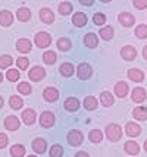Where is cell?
Returning a JSON list of instances; mask_svg holds the SVG:
<instances>
[{
    "instance_id": "obj_46",
    "label": "cell",
    "mask_w": 147,
    "mask_h": 157,
    "mask_svg": "<svg viewBox=\"0 0 147 157\" xmlns=\"http://www.w3.org/2000/svg\"><path fill=\"white\" fill-rule=\"evenodd\" d=\"M79 3H83V5H85V6H91V5H93L94 2H93V0H90V2H85V0H81Z\"/></svg>"
},
{
    "instance_id": "obj_24",
    "label": "cell",
    "mask_w": 147,
    "mask_h": 157,
    "mask_svg": "<svg viewBox=\"0 0 147 157\" xmlns=\"http://www.w3.org/2000/svg\"><path fill=\"white\" fill-rule=\"evenodd\" d=\"M133 100L137 103H143L144 100H146V91H144V88H141V87H138V88H135L133 91Z\"/></svg>"
},
{
    "instance_id": "obj_8",
    "label": "cell",
    "mask_w": 147,
    "mask_h": 157,
    "mask_svg": "<svg viewBox=\"0 0 147 157\" xmlns=\"http://www.w3.org/2000/svg\"><path fill=\"white\" fill-rule=\"evenodd\" d=\"M40 19L44 22V24H52L55 22V13L53 10H50L49 7H44L40 10Z\"/></svg>"
},
{
    "instance_id": "obj_30",
    "label": "cell",
    "mask_w": 147,
    "mask_h": 157,
    "mask_svg": "<svg viewBox=\"0 0 147 157\" xmlns=\"http://www.w3.org/2000/svg\"><path fill=\"white\" fill-rule=\"evenodd\" d=\"M10 154H12L14 157H24V154H25L24 145H19V144L14 145V147L10 148Z\"/></svg>"
},
{
    "instance_id": "obj_41",
    "label": "cell",
    "mask_w": 147,
    "mask_h": 157,
    "mask_svg": "<svg viewBox=\"0 0 147 157\" xmlns=\"http://www.w3.org/2000/svg\"><path fill=\"white\" fill-rule=\"evenodd\" d=\"M93 22H94L96 25H103L106 22V16L103 13H96L93 16Z\"/></svg>"
},
{
    "instance_id": "obj_23",
    "label": "cell",
    "mask_w": 147,
    "mask_h": 157,
    "mask_svg": "<svg viewBox=\"0 0 147 157\" xmlns=\"http://www.w3.org/2000/svg\"><path fill=\"white\" fill-rule=\"evenodd\" d=\"M65 109L69 110V112H75V110H78V107H79V101H78L77 98H74V97H69L68 100H65Z\"/></svg>"
},
{
    "instance_id": "obj_11",
    "label": "cell",
    "mask_w": 147,
    "mask_h": 157,
    "mask_svg": "<svg viewBox=\"0 0 147 157\" xmlns=\"http://www.w3.org/2000/svg\"><path fill=\"white\" fill-rule=\"evenodd\" d=\"M125 132L126 135H130V137H137V135H140L141 128L135 122H128L125 126Z\"/></svg>"
},
{
    "instance_id": "obj_26",
    "label": "cell",
    "mask_w": 147,
    "mask_h": 157,
    "mask_svg": "<svg viewBox=\"0 0 147 157\" xmlns=\"http://www.w3.org/2000/svg\"><path fill=\"white\" fill-rule=\"evenodd\" d=\"M16 16H18L19 21L25 22V21H28L29 18H31V12H29V9H27V7H21V9H18Z\"/></svg>"
},
{
    "instance_id": "obj_18",
    "label": "cell",
    "mask_w": 147,
    "mask_h": 157,
    "mask_svg": "<svg viewBox=\"0 0 147 157\" xmlns=\"http://www.w3.org/2000/svg\"><path fill=\"white\" fill-rule=\"evenodd\" d=\"M22 121L27 125H33L35 121V112L33 109H27L22 112Z\"/></svg>"
},
{
    "instance_id": "obj_17",
    "label": "cell",
    "mask_w": 147,
    "mask_h": 157,
    "mask_svg": "<svg viewBox=\"0 0 147 157\" xmlns=\"http://www.w3.org/2000/svg\"><path fill=\"white\" fill-rule=\"evenodd\" d=\"M100 103L106 106V107H109V106H112L113 103H115V98H113L112 93H109V91H103L102 94H100Z\"/></svg>"
},
{
    "instance_id": "obj_19",
    "label": "cell",
    "mask_w": 147,
    "mask_h": 157,
    "mask_svg": "<svg viewBox=\"0 0 147 157\" xmlns=\"http://www.w3.org/2000/svg\"><path fill=\"white\" fill-rule=\"evenodd\" d=\"M128 84L124 81L118 82L116 85H115V93H116V96L118 97H125L126 94H128Z\"/></svg>"
},
{
    "instance_id": "obj_34",
    "label": "cell",
    "mask_w": 147,
    "mask_h": 157,
    "mask_svg": "<svg viewBox=\"0 0 147 157\" xmlns=\"http://www.w3.org/2000/svg\"><path fill=\"white\" fill-rule=\"evenodd\" d=\"M100 37L103 40H110L113 37V28L112 27H105L100 29Z\"/></svg>"
},
{
    "instance_id": "obj_36",
    "label": "cell",
    "mask_w": 147,
    "mask_h": 157,
    "mask_svg": "<svg viewBox=\"0 0 147 157\" xmlns=\"http://www.w3.org/2000/svg\"><path fill=\"white\" fill-rule=\"evenodd\" d=\"M59 12L62 15H69L72 12V5H71L69 2H62L59 5Z\"/></svg>"
},
{
    "instance_id": "obj_25",
    "label": "cell",
    "mask_w": 147,
    "mask_h": 157,
    "mask_svg": "<svg viewBox=\"0 0 147 157\" xmlns=\"http://www.w3.org/2000/svg\"><path fill=\"white\" fill-rule=\"evenodd\" d=\"M133 116L137 119V121H146L147 119V109L146 107H137V109L133 112Z\"/></svg>"
},
{
    "instance_id": "obj_22",
    "label": "cell",
    "mask_w": 147,
    "mask_h": 157,
    "mask_svg": "<svg viewBox=\"0 0 147 157\" xmlns=\"http://www.w3.org/2000/svg\"><path fill=\"white\" fill-rule=\"evenodd\" d=\"M125 151L128 153V154L134 156V154H138V153H140V147H138V144L135 143V141H126L125 143Z\"/></svg>"
},
{
    "instance_id": "obj_51",
    "label": "cell",
    "mask_w": 147,
    "mask_h": 157,
    "mask_svg": "<svg viewBox=\"0 0 147 157\" xmlns=\"http://www.w3.org/2000/svg\"><path fill=\"white\" fill-rule=\"evenodd\" d=\"M29 157H35V156H29Z\"/></svg>"
},
{
    "instance_id": "obj_12",
    "label": "cell",
    "mask_w": 147,
    "mask_h": 157,
    "mask_svg": "<svg viewBox=\"0 0 147 157\" xmlns=\"http://www.w3.org/2000/svg\"><path fill=\"white\" fill-rule=\"evenodd\" d=\"M12 22H14V16L9 10H2L0 12V25L9 27V25H12Z\"/></svg>"
},
{
    "instance_id": "obj_31",
    "label": "cell",
    "mask_w": 147,
    "mask_h": 157,
    "mask_svg": "<svg viewBox=\"0 0 147 157\" xmlns=\"http://www.w3.org/2000/svg\"><path fill=\"white\" fill-rule=\"evenodd\" d=\"M60 74L63 76H71L74 74V66L71 63H62L60 65Z\"/></svg>"
},
{
    "instance_id": "obj_44",
    "label": "cell",
    "mask_w": 147,
    "mask_h": 157,
    "mask_svg": "<svg viewBox=\"0 0 147 157\" xmlns=\"http://www.w3.org/2000/svg\"><path fill=\"white\" fill-rule=\"evenodd\" d=\"M6 145H7L6 134H0V148H3V147H6Z\"/></svg>"
},
{
    "instance_id": "obj_38",
    "label": "cell",
    "mask_w": 147,
    "mask_h": 157,
    "mask_svg": "<svg viewBox=\"0 0 147 157\" xmlns=\"http://www.w3.org/2000/svg\"><path fill=\"white\" fill-rule=\"evenodd\" d=\"M18 91L21 93V94H31V91H33V88H31V85H29L28 82H21L19 85H18Z\"/></svg>"
},
{
    "instance_id": "obj_6",
    "label": "cell",
    "mask_w": 147,
    "mask_h": 157,
    "mask_svg": "<svg viewBox=\"0 0 147 157\" xmlns=\"http://www.w3.org/2000/svg\"><path fill=\"white\" fill-rule=\"evenodd\" d=\"M68 143L71 145H79V144L83 143V134L77 129H72L68 134Z\"/></svg>"
},
{
    "instance_id": "obj_43",
    "label": "cell",
    "mask_w": 147,
    "mask_h": 157,
    "mask_svg": "<svg viewBox=\"0 0 147 157\" xmlns=\"http://www.w3.org/2000/svg\"><path fill=\"white\" fill-rule=\"evenodd\" d=\"M133 5L137 9H146L147 7V0H134Z\"/></svg>"
},
{
    "instance_id": "obj_45",
    "label": "cell",
    "mask_w": 147,
    "mask_h": 157,
    "mask_svg": "<svg viewBox=\"0 0 147 157\" xmlns=\"http://www.w3.org/2000/svg\"><path fill=\"white\" fill-rule=\"evenodd\" d=\"M75 157H90L87 153H84V151H79V153H77V156Z\"/></svg>"
},
{
    "instance_id": "obj_21",
    "label": "cell",
    "mask_w": 147,
    "mask_h": 157,
    "mask_svg": "<svg viewBox=\"0 0 147 157\" xmlns=\"http://www.w3.org/2000/svg\"><path fill=\"white\" fill-rule=\"evenodd\" d=\"M84 44L87 46L88 48H94V47H97V44H99V40H97V35L96 34H87L84 37Z\"/></svg>"
},
{
    "instance_id": "obj_39",
    "label": "cell",
    "mask_w": 147,
    "mask_h": 157,
    "mask_svg": "<svg viewBox=\"0 0 147 157\" xmlns=\"http://www.w3.org/2000/svg\"><path fill=\"white\" fill-rule=\"evenodd\" d=\"M135 35L138 37V38H147V25H138V27L135 28Z\"/></svg>"
},
{
    "instance_id": "obj_42",
    "label": "cell",
    "mask_w": 147,
    "mask_h": 157,
    "mask_svg": "<svg viewBox=\"0 0 147 157\" xmlns=\"http://www.w3.org/2000/svg\"><path fill=\"white\" fill-rule=\"evenodd\" d=\"M16 65H18V68L19 69H27L29 65V60L27 57H19L18 60H16Z\"/></svg>"
},
{
    "instance_id": "obj_49",
    "label": "cell",
    "mask_w": 147,
    "mask_h": 157,
    "mask_svg": "<svg viewBox=\"0 0 147 157\" xmlns=\"http://www.w3.org/2000/svg\"><path fill=\"white\" fill-rule=\"evenodd\" d=\"M3 106V100H2V97H0V107Z\"/></svg>"
},
{
    "instance_id": "obj_14",
    "label": "cell",
    "mask_w": 147,
    "mask_h": 157,
    "mask_svg": "<svg viewBox=\"0 0 147 157\" xmlns=\"http://www.w3.org/2000/svg\"><path fill=\"white\" fill-rule=\"evenodd\" d=\"M44 98L47 100V101H56L57 98H59V91L56 88H53V87H49V88L44 90Z\"/></svg>"
},
{
    "instance_id": "obj_32",
    "label": "cell",
    "mask_w": 147,
    "mask_h": 157,
    "mask_svg": "<svg viewBox=\"0 0 147 157\" xmlns=\"http://www.w3.org/2000/svg\"><path fill=\"white\" fill-rule=\"evenodd\" d=\"M43 60H44V63H47V65H53L56 62V53L55 52H44Z\"/></svg>"
},
{
    "instance_id": "obj_2",
    "label": "cell",
    "mask_w": 147,
    "mask_h": 157,
    "mask_svg": "<svg viewBox=\"0 0 147 157\" xmlns=\"http://www.w3.org/2000/svg\"><path fill=\"white\" fill-rule=\"evenodd\" d=\"M50 43H52V37H50L47 33H38V34L35 35V44H37V47L40 48H46L50 46Z\"/></svg>"
},
{
    "instance_id": "obj_28",
    "label": "cell",
    "mask_w": 147,
    "mask_h": 157,
    "mask_svg": "<svg viewBox=\"0 0 147 157\" xmlns=\"http://www.w3.org/2000/svg\"><path fill=\"white\" fill-rule=\"evenodd\" d=\"M91 143H100L102 140H103V132L100 129H93L90 132V135H88Z\"/></svg>"
},
{
    "instance_id": "obj_27",
    "label": "cell",
    "mask_w": 147,
    "mask_h": 157,
    "mask_svg": "<svg viewBox=\"0 0 147 157\" xmlns=\"http://www.w3.org/2000/svg\"><path fill=\"white\" fill-rule=\"evenodd\" d=\"M9 104H10V107L12 109H21L22 104H24V100H22L19 96H12L10 98H9Z\"/></svg>"
},
{
    "instance_id": "obj_10",
    "label": "cell",
    "mask_w": 147,
    "mask_h": 157,
    "mask_svg": "<svg viewBox=\"0 0 147 157\" xmlns=\"http://www.w3.org/2000/svg\"><path fill=\"white\" fill-rule=\"evenodd\" d=\"M31 47H33V44H31V41L27 40V38H21V40H18V43H16V48H18V52H21V53H29V52H31Z\"/></svg>"
},
{
    "instance_id": "obj_20",
    "label": "cell",
    "mask_w": 147,
    "mask_h": 157,
    "mask_svg": "<svg viewBox=\"0 0 147 157\" xmlns=\"http://www.w3.org/2000/svg\"><path fill=\"white\" fill-rule=\"evenodd\" d=\"M128 78L134 82H141L144 79V75H143V72L140 69H130L128 71Z\"/></svg>"
},
{
    "instance_id": "obj_7",
    "label": "cell",
    "mask_w": 147,
    "mask_h": 157,
    "mask_svg": "<svg viewBox=\"0 0 147 157\" xmlns=\"http://www.w3.org/2000/svg\"><path fill=\"white\" fill-rule=\"evenodd\" d=\"M44 75H46V71H44L41 66H35V68H33L28 74L29 79H33V81H41L43 78H44Z\"/></svg>"
},
{
    "instance_id": "obj_3",
    "label": "cell",
    "mask_w": 147,
    "mask_h": 157,
    "mask_svg": "<svg viewBox=\"0 0 147 157\" xmlns=\"http://www.w3.org/2000/svg\"><path fill=\"white\" fill-rule=\"evenodd\" d=\"M91 66L88 63H81L77 69V74H78V78L79 79H88L91 76Z\"/></svg>"
},
{
    "instance_id": "obj_1",
    "label": "cell",
    "mask_w": 147,
    "mask_h": 157,
    "mask_svg": "<svg viewBox=\"0 0 147 157\" xmlns=\"http://www.w3.org/2000/svg\"><path fill=\"white\" fill-rule=\"evenodd\" d=\"M106 135L107 138L110 140V141H118L121 140L122 137V129H121V126L116 125V123H110V125H107V128H106Z\"/></svg>"
},
{
    "instance_id": "obj_47",
    "label": "cell",
    "mask_w": 147,
    "mask_h": 157,
    "mask_svg": "<svg viewBox=\"0 0 147 157\" xmlns=\"http://www.w3.org/2000/svg\"><path fill=\"white\" fill-rule=\"evenodd\" d=\"M143 56H144V59L147 60V46L144 47V50H143Z\"/></svg>"
},
{
    "instance_id": "obj_13",
    "label": "cell",
    "mask_w": 147,
    "mask_h": 157,
    "mask_svg": "<svg viewBox=\"0 0 147 157\" xmlns=\"http://www.w3.org/2000/svg\"><path fill=\"white\" fill-rule=\"evenodd\" d=\"M119 22L124 25V27H133L134 22H135V18H134L131 13L128 12H124V13L119 15Z\"/></svg>"
},
{
    "instance_id": "obj_37",
    "label": "cell",
    "mask_w": 147,
    "mask_h": 157,
    "mask_svg": "<svg viewBox=\"0 0 147 157\" xmlns=\"http://www.w3.org/2000/svg\"><path fill=\"white\" fill-rule=\"evenodd\" d=\"M19 72H18V69H9L6 72V78L9 79L10 82H15V81H18L19 79Z\"/></svg>"
},
{
    "instance_id": "obj_4",
    "label": "cell",
    "mask_w": 147,
    "mask_h": 157,
    "mask_svg": "<svg viewBox=\"0 0 147 157\" xmlns=\"http://www.w3.org/2000/svg\"><path fill=\"white\" fill-rule=\"evenodd\" d=\"M121 56H122L124 60H134L137 57V50L133 46H125L121 50Z\"/></svg>"
},
{
    "instance_id": "obj_48",
    "label": "cell",
    "mask_w": 147,
    "mask_h": 157,
    "mask_svg": "<svg viewBox=\"0 0 147 157\" xmlns=\"http://www.w3.org/2000/svg\"><path fill=\"white\" fill-rule=\"evenodd\" d=\"M144 150L147 151V140H146V141H144Z\"/></svg>"
},
{
    "instance_id": "obj_33",
    "label": "cell",
    "mask_w": 147,
    "mask_h": 157,
    "mask_svg": "<svg viewBox=\"0 0 147 157\" xmlns=\"http://www.w3.org/2000/svg\"><path fill=\"white\" fill-rule=\"evenodd\" d=\"M57 48H59V50H62V52L69 50L71 48V41L68 40V38H65V37L59 38V40H57Z\"/></svg>"
},
{
    "instance_id": "obj_50",
    "label": "cell",
    "mask_w": 147,
    "mask_h": 157,
    "mask_svg": "<svg viewBox=\"0 0 147 157\" xmlns=\"http://www.w3.org/2000/svg\"><path fill=\"white\" fill-rule=\"evenodd\" d=\"M3 81V75H2V74H0V82Z\"/></svg>"
},
{
    "instance_id": "obj_5",
    "label": "cell",
    "mask_w": 147,
    "mask_h": 157,
    "mask_svg": "<svg viewBox=\"0 0 147 157\" xmlns=\"http://www.w3.org/2000/svg\"><path fill=\"white\" fill-rule=\"evenodd\" d=\"M40 125L44 126V128L53 126V125H55V116H53V113H50V112L41 113V116H40Z\"/></svg>"
},
{
    "instance_id": "obj_16",
    "label": "cell",
    "mask_w": 147,
    "mask_h": 157,
    "mask_svg": "<svg viewBox=\"0 0 147 157\" xmlns=\"http://www.w3.org/2000/svg\"><path fill=\"white\" fill-rule=\"evenodd\" d=\"M72 24H74L75 27H84L85 24H87V16H85V13L77 12V13L72 16Z\"/></svg>"
},
{
    "instance_id": "obj_40",
    "label": "cell",
    "mask_w": 147,
    "mask_h": 157,
    "mask_svg": "<svg viewBox=\"0 0 147 157\" xmlns=\"http://www.w3.org/2000/svg\"><path fill=\"white\" fill-rule=\"evenodd\" d=\"M12 65V57L10 56H2L0 57V69H6Z\"/></svg>"
},
{
    "instance_id": "obj_35",
    "label": "cell",
    "mask_w": 147,
    "mask_h": 157,
    "mask_svg": "<svg viewBox=\"0 0 147 157\" xmlns=\"http://www.w3.org/2000/svg\"><path fill=\"white\" fill-rule=\"evenodd\" d=\"M62 154H63V148L60 144L52 145V148H50V157H62Z\"/></svg>"
},
{
    "instance_id": "obj_29",
    "label": "cell",
    "mask_w": 147,
    "mask_h": 157,
    "mask_svg": "<svg viewBox=\"0 0 147 157\" xmlns=\"http://www.w3.org/2000/svg\"><path fill=\"white\" fill-rule=\"evenodd\" d=\"M84 107L87 110H94L96 107H97V100H96V97H85V100H84Z\"/></svg>"
},
{
    "instance_id": "obj_9",
    "label": "cell",
    "mask_w": 147,
    "mask_h": 157,
    "mask_svg": "<svg viewBox=\"0 0 147 157\" xmlns=\"http://www.w3.org/2000/svg\"><path fill=\"white\" fill-rule=\"evenodd\" d=\"M19 125H21V122H19V119L16 116H7L5 119V126L9 131H16L19 128Z\"/></svg>"
},
{
    "instance_id": "obj_15",
    "label": "cell",
    "mask_w": 147,
    "mask_h": 157,
    "mask_svg": "<svg viewBox=\"0 0 147 157\" xmlns=\"http://www.w3.org/2000/svg\"><path fill=\"white\" fill-rule=\"evenodd\" d=\"M46 148H47V144H46V141H44V140H41V138H37V140H34V141H33V150H34L35 153L43 154V153L46 151Z\"/></svg>"
}]
</instances>
